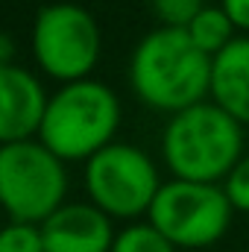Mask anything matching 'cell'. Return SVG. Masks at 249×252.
Wrapping results in <instances>:
<instances>
[{"label": "cell", "instance_id": "6da1fadb", "mask_svg": "<svg viewBox=\"0 0 249 252\" xmlns=\"http://www.w3.org/2000/svg\"><path fill=\"white\" fill-rule=\"evenodd\" d=\"M129 82L147 109L179 115L211 94V56L190 41L185 30L158 27L132 50Z\"/></svg>", "mask_w": 249, "mask_h": 252}, {"label": "cell", "instance_id": "7a4b0ae2", "mask_svg": "<svg viewBox=\"0 0 249 252\" xmlns=\"http://www.w3.org/2000/svg\"><path fill=\"white\" fill-rule=\"evenodd\" d=\"M161 156L173 179L220 185L244 158V126L211 100L170 115Z\"/></svg>", "mask_w": 249, "mask_h": 252}, {"label": "cell", "instance_id": "3957f363", "mask_svg": "<svg viewBox=\"0 0 249 252\" xmlns=\"http://www.w3.org/2000/svg\"><path fill=\"white\" fill-rule=\"evenodd\" d=\"M121 126V100L100 79L67 82L50 94L38 141L67 161H88L109 144H115Z\"/></svg>", "mask_w": 249, "mask_h": 252}, {"label": "cell", "instance_id": "277c9868", "mask_svg": "<svg viewBox=\"0 0 249 252\" xmlns=\"http://www.w3.org/2000/svg\"><path fill=\"white\" fill-rule=\"evenodd\" d=\"M67 170L38 138L0 147V208L15 223L41 226L64 205Z\"/></svg>", "mask_w": 249, "mask_h": 252}, {"label": "cell", "instance_id": "5b68a950", "mask_svg": "<svg viewBox=\"0 0 249 252\" xmlns=\"http://www.w3.org/2000/svg\"><path fill=\"white\" fill-rule=\"evenodd\" d=\"M32 59L62 85L91 79L100 62L103 35L97 18L79 3H50L32 21Z\"/></svg>", "mask_w": 249, "mask_h": 252}, {"label": "cell", "instance_id": "8992f818", "mask_svg": "<svg viewBox=\"0 0 249 252\" xmlns=\"http://www.w3.org/2000/svg\"><path fill=\"white\" fill-rule=\"evenodd\" d=\"M232 202L223 185L170 179L156 193L147 223H153L176 250H205L217 244L232 223Z\"/></svg>", "mask_w": 249, "mask_h": 252}, {"label": "cell", "instance_id": "52a82bcc", "mask_svg": "<svg viewBox=\"0 0 249 252\" xmlns=\"http://www.w3.org/2000/svg\"><path fill=\"white\" fill-rule=\"evenodd\" d=\"M156 161L135 144H109L85 161L88 202L112 220H135L150 214L156 193L161 190Z\"/></svg>", "mask_w": 249, "mask_h": 252}, {"label": "cell", "instance_id": "ba28073f", "mask_svg": "<svg viewBox=\"0 0 249 252\" xmlns=\"http://www.w3.org/2000/svg\"><path fill=\"white\" fill-rule=\"evenodd\" d=\"M47 94L38 76L21 64L0 67V147L38 138L47 109Z\"/></svg>", "mask_w": 249, "mask_h": 252}, {"label": "cell", "instance_id": "9c48e42d", "mask_svg": "<svg viewBox=\"0 0 249 252\" xmlns=\"http://www.w3.org/2000/svg\"><path fill=\"white\" fill-rule=\"evenodd\" d=\"M44 252H112V217L91 202H64L41 223Z\"/></svg>", "mask_w": 249, "mask_h": 252}, {"label": "cell", "instance_id": "30bf717a", "mask_svg": "<svg viewBox=\"0 0 249 252\" xmlns=\"http://www.w3.org/2000/svg\"><path fill=\"white\" fill-rule=\"evenodd\" d=\"M211 103L249 126V35H238L211 59Z\"/></svg>", "mask_w": 249, "mask_h": 252}, {"label": "cell", "instance_id": "8fae6325", "mask_svg": "<svg viewBox=\"0 0 249 252\" xmlns=\"http://www.w3.org/2000/svg\"><path fill=\"white\" fill-rule=\"evenodd\" d=\"M185 32L190 35V41L205 53V56H217L223 53L235 38H238V30L232 24V18L223 12V6H205L190 24L185 27Z\"/></svg>", "mask_w": 249, "mask_h": 252}, {"label": "cell", "instance_id": "7c38bea8", "mask_svg": "<svg viewBox=\"0 0 249 252\" xmlns=\"http://www.w3.org/2000/svg\"><path fill=\"white\" fill-rule=\"evenodd\" d=\"M112 252H179L153 223H132L118 232Z\"/></svg>", "mask_w": 249, "mask_h": 252}, {"label": "cell", "instance_id": "4fadbf2b", "mask_svg": "<svg viewBox=\"0 0 249 252\" xmlns=\"http://www.w3.org/2000/svg\"><path fill=\"white\" fill-rule=\"evenodd\" d=\"M205 6V0H150V9L158 18V24L170 30H185Z\"/></svg>", "mask_w": 249, "mask_h": 252}, {"label": "cell", "instance_id": "5bb4252c", "mask_svg": "<svg viewBox=\"0 0 249 252\" xmlns=\"http://www.w3.org/2000/svg\"><path fill=\"white\" fill-rule=\"evenodd\" d=\"M0 252H44L41 226L9 220L0 229Z\"/></svg>", "mask_w": 249, "mask_h": 252}, {"label": "cell", "instance_id": "9a60e30c", "mask_svg": "<svg viewBox=\"0 0 249 252\" xmlns=\"http://www.w3.org/2000/svg\"><path fill=\"white\" fill-rule=\"evenodd\" d=\"M223 190H226V196H229V202H232L235 211L249 214V156H244L235 164V170L226 176Z\"/></svg>", "mask_w": 249, "mask_h": 252}, {"label": "cell", "instance_id": "2e32d148", "mask_svg": "<svg viewBox=\"0 0 249 252\" xmlns=\"http://www.w3.org/2000/svg\"><path fill=\"white\" fill-rule=\"evenodd\" d=\"M220 6L232 18L238 32H249V0H220Z\"/></svg>", "mask_w": 249, "mask_h": 252}, {"label": "cell", "instance_id": "e0dca14e", "mask_svg": "<svg viewBox=\"0 0 249 252\" xmlns=\"http://www.w3.org/2000/svg\"><path fill=\"white\" fill-rule=\"evenodd\" d=\"M15 50H18L15 38L6 30H0V67L3 64H15Z\"/></svg>", "mask_w": 249, "mask_h": 252}]
</instances>
